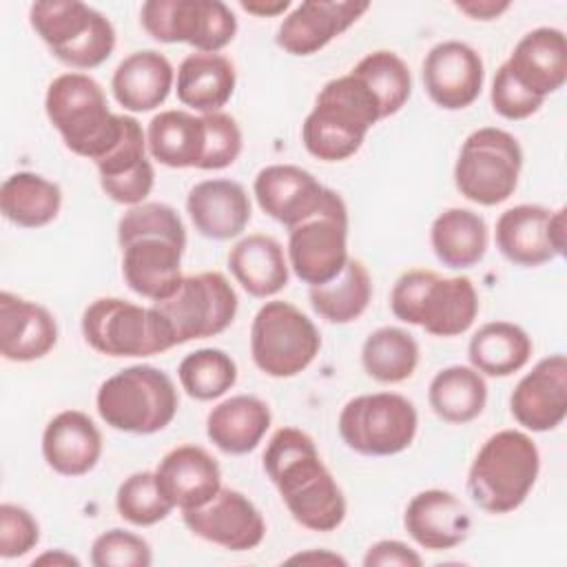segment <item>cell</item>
I'll list each match as a JSON object with an SVG mask.
<instances>
[{"mask_svg":"<svg viewBox=\"0 0 567 567\" xmlns=\"http://www.w3.org/2000/svg\"><path fill=\"white\" fill-rule=\"evenodd\" d=\"M489 102L492 109L505 117V120H525L534 115L543 106V97L529 93L523 84L516 82V78L509 73L505 62L498 66L494 80H492V91H489Z\"/></svg>","mask_w":567,"mask_h":567,"instance_id":"f6af8a7d","label":"cell"},{"mask_svg":"<svg viewBox=\"0 0 567 567\" xmlns=\"http://www.w3.org/2000/svg\"><path fill=\"white\" fill-rule=\"evenodd\" d=\"M286 563H326V565H346V558H341L339 554H332L328 549H310V551H303V554H295L290 556Z\"/></svg>","mask_w":567,"mask_h":567,"instance_id":"681fc988","label":"cell"},{"mask_svg":"<svg viewBox=\"0 0 567 567\" xmlns=\"http://www.w3.org/2000/svg\"><path fill=\"white\" fill-rule=\"evenodd\" d=\"M115 507L117 514L135 527L155 525L175 509L162 496L153 472H135L126 476L117 487Z\"/></svg>","mask_w":567,"mask_h":567,"instance_id":"60d3db41","label":"cell"},{"mask_svg":"<svg viewBox=\"0 0 567 567\" xmlns=\"http://www.w3.org/2000/svg\"><path fill=\"white\" fill-rule=\"evenodd\" d=\"M235 84L237 73L226 55L195 51L182 60L175 91L184 106L204 115L221 111V106L233 97Z\"/></svg>","mask_w":567,"mask_h":567,"instance_id":"4dcf8cb0","label":"cell"},{"mask_svg":"<svg viewBox=\"0 0 567 567\" xmlns=\"http://www.w3.org/2000/svg\"><path fill=\"white\" fill-rule=\"evenodd\" d=\"M529 334L512 321H489L481 326L467 346L474 370L487 377H509L527 365L532 357Z\"/></svg>","mask_w":567,"mask_h":567,"instance_id":"e575fe53","label":"cell"},{"mask_svg":"<svg viewBox=\"0 0 567 567\" xmlns=\"http://www.w3.org/2000/svg\"><path fill=\"white\" fill-rule=\"evenodd\" d=\"M206 126V146L199 162V171H221L230 166L244 146L241 128L228 113H204Z\"/></svg>","mask_w":567,"mask_h":567,"instance_id":"7bdbcfd3","label":"cell"},{"mask_svg":"<svg viewBox=\"0 0 567 567\" xmlns=\"http://www.w3.org/2000/svg\"><path fill=\"white\" fill-rule=\"evenodd\" d=\"M175 71L159 51L144 49L126 55L113 71L111 89L117 104L131 113L153 111L168 97Z\"/></svg>","mask_w":567,"mask_h":567,"instance_id":"83f0119b","label":"cell"},{"mask_svg":"<svg viewBox=\"0 0 567 567\" xmlns=\"http://www.w3.org/2000/svg\"><path fill=\"white\" fill-rule=\"evenodd\" d=\"M153 474L162 496L182 512L206 505L221 489L217 461L204 447L190 443L166 452Z\"/></svg>","mask_w":567,"mask_h":567,"instance_id":"7402d4cb","label":"cell"},{"mask_svg":"<svg viewBox=\"0 0 567 567\" xmlns=\"http://www.w3.org/2000/svg\"><path fill=\"white\" fill-rule=\"evenodd\" d=\"M498 252L523 268L543 266L565 252V208L518 204L501 213L494 230Z\"/></svg>","mask_w":567,"mask_h":567,"instance_id":"2e32d148","label":"cell"},{"mask_svg":"<svg viewBox=\"0 0 567 567\" xmlns=\"http://www.w3.org/2000/svg\"><path fill=\"white\" fill-rule=\"evenodd\" d=\"M520 168L523 148L518 140L503 128L483 126L461 144L454 184L465 199L478 206H496L514 195Z\"/></svg>","mask_w":567,"mask_h":567,"instance_id":"30bf717a","label":"cell"},{"mask_svg":"<svg viewBox=\"0 0 567 567\" xmlns=\"http://www.w3.org/2000/svg\"><path fill=\"white\" fill-rule=\"evenodd\" d=\"M228 268L237 284L257 299L277 295L288 286L290 277L281 244L264 233L241 237L228 252Z\"/></svg>","mask_w":567,"mask_h":567,"instance_id":"f546056e","label":"cell"},{"mask_svg":"<svg viewBox=\"0 0 567 567\" xmlns=\"http://www.w3.org/2000/svg\"><path fill=\"white\" fill-rule=\"evenodd\" d=\"M505 66L529 93L547 97L563 89L567 80V42L556 27L527 31L509 53Z\"/></svg>","mask_w":567,"mask_h":567,"instance_id":"484cf974","label":"cell"},{"mask_svg":"<svg viewBox=\"0 0 567 567\" xmlns=\"http://www.w3.org/2000/svg\"><path fill=\"white\" fill-rule=\"evenodd\" d=\"M487 224L470 208H447L432 221L430 244L436 259L447 268H472L487 252Z\"/></svg>","mask_w":567,"mask_h":567,"instance_id":"d6a6232c","label":"cell"},{"mask_svg":"<svg viewBox=\"0 0 567 567\" xmlns=\"http://www.w3.org/2000/svg\"><path fill=\"white\" fill-rule=\"evenodd\" d=\"M308 297L312 310L321 319L330 323L357 321L372 299L370 272L359 259H348L343 270L332 281L312 286Z\"/></svg>","mask_w":567,"mask_h":567,"instance_id":"8d00e7d4","label":"cell"},{"mask_svg":"<svg viewBox=\"0 0 567 567\" xmlns=\"http://www.w3.org/2000/svg\"><path fill=\"white\" fill-rule=\"evenodd\" d=\"M427 401L439 419L463 425L485 410L487 383L472 365H447L430 381Z\"/></svg>","mask_w":567,"mask_h":567,"instance_id":"d590c367","label":"cell"},{"mask_svg":"<svg viewBox=\"0 0 567 567\" xmlns=\"http://www.w3.org/2000/svg\"><path fill=\"white\" fill-rule=\"evenodd\" d=\"M454 7L470 16L472 20H496L501 13H505L512 4L509 2H494V0H470V2H454Z\"/></svg>","mask_w":567,"mask_h":567,"instance_id":"7dc6e473","label":"cell"},{"mask_svg":"<svg viewBox=\"0 0 567 567\" xmlns=\"http://www.w3.org/2000/svg\"><path fill=\"white\" fill-rule=\"evenodd\" d=\"M29 22L51 55L78 71L104 64L115 49L113 22L78 0L33 2Z\"/></svg>","mask_w":567,"mask_h":567,"instance_id":"ba28073f","label":"cell"},{"mask_svg":"<svg viewBox=\"0 0 567 567\" xmlns=\"http://www.w3.org/2000/svg\"><path fill=\"white\" fill-rule=\"evenodd\" d=\"M368 9L370 2L306 0L281 20L275 42L290 55H312L346 33Z\"/></svg>","mask_w":567,"mask_h":567,"instance_id":"d6986e66","label":"cell"},{"mask_svg":"<svg viewBox=\"0 0 567 567\" xmlns=\"http://www.w3.org/2000/svg\"><path fill=\"white\" fill-rule=\"evenodd\" d=\"M377 97L383 120L399 113L412 95V75L408 64L392 51H372L363 55L352 71Z\"/></svg>","mask_w":567,"mask_h":567,"instance_id":"f35d334b","label":"cell"},{"mask_svg":"<svg viewBox=\"0 0 567 567\" xmlns=\"http://www.w3.org/2000/svg\"><path fill=\"white\" fill-rule=\"evenodd\" d=\"M252 193L259 208L290 230L321 210L328 188L301 166L270 164L257 173Z\"/></svg>","mask_w":567,"mask_h":567,"instance_id":"ffe728a7","label":"cell"},{"mask_svg":"<svg viewBox=\"0 0 567 567\" xmlns=\"http://www.w3.org/2000/svg\"><path fill=\"white\" fill-rule=\"evenodd\" d=\"M288 266L303 284L323 286L348 264V208L343 197L328 188L319 213L288 230Z\"/></svg>","mask_w":567,"mask_h":567,"instance_id":"5bb4252c","label":"cell"},{"mask_svg":"<svg viewBox=\"0 0 567 567\" xmlns=\"http://www.w3.org/2000/svg\"><path fill=\"white\" fill-rule=\"evenodd\" d=\"M337 427L352 452L392 456L412 445L419 414L414 403L403 394L372 392L350 399L341 408Z\"/></svg>","mask_w":567,"mask_h":567,"instance_id":"7c38bea8","label":"cell"},{"mask_svg":"<svg viewBox=\"0 0 567 567\" xmlns=\"http://www.w3.org/2000/svg\"><path fill=\"white\" fill-rule=\"evenodd\" d=\"M390 310L434 337L467 332L478 315V295L470 277H441L434 270L403 272L390 292Z\"/></svg>","mask_w":567,"mask_h":567,"instance_id":"8992f818","label":"cell"},{"mask_svg":"<svg viewBox=\"0 0 567 567\" xmlns=\"http://www.w3.org/2000/svg\"><path fill=\"white\" fill-rule=\"evenodd\" d=\"M31 565H53V567H78L80 560L71 554H66L64 549H53V551H44L42 556L33 558Z\"/></svg>","mask_w":567,"mask_h":567,"instance_id":"f907efd6","label":"cell"},{"mask_svg":"<svg viewBox=\"0 0 567 567\" xmlns=\"http://www.w3.org/2000/svg\"><path fill=\"white\" fill-rule=\"evenodd\" d=\"M361 365L379 383H401L419 365V343L403 328H377L361 346Z\"/></svg>","mask_w":567,"mask_h":567,"instance_id":"74e56055","label":"cell"},{"mask_svg":"<svg viewBox=\"0 0 567 567\" xmlns=\"http://www.w3.org/2000/svg\"><path fill=\"white\" fill-rule=\"evenodd\" d=\"M182 520L195 536L230 551L255 549L266 536L261 512L248 496L230 487H221L202 507L184 509Z\"/></svg>","mask_w":567,"mask_h":567,"instance_id":"e0dca14e","label":"cell"},{"mask_svg":"<svg viewBox=\"0 0 567 567\" xmlns=\"http://www.w3.org/2000/svg\"><path fill=\"white\" fill-rule=\"evenodd\" d=\"M321 350V337L308 315L288 301H266L250 326L255 365L275 379L303 372Z\"/></svg>","mask_w":567,"mask_h":567,"instance_id":"8fae6325","label":"cell"},{"mask_svg":"<svg viewBox=\"0 0 567 567\" xmlns=\"http://www.w3.org/2000/svg\"><path fill=\"white\" fill-rule=\"evenodd\" d=\"M117 241L122 275L135 295L155 303L175 292L184 277L186 228L173 206L162 202L128 206L117 221Z\"/></svg>","mask_w":567,"mask_h":567,"instance_id":"7a4b0ae2","label":"cell"},{"mask_svg":"<svg viewBox=\"0 0 567 567\" xmlns=\"http://www.w3.org/2000/svg\"><path fill=\"white\" fill-rule=\"evenodd\" d=\"M237 306L235 288L217 270L184 275L171 297L153 303L177 346L224 332L235 321Z\"/></svg>","mask_w":567,"mask_h":567,"instance_id":"4fadbf2b","label":"cell"},{"mask_svg":"<svg viewBox=\"0 0 567 567\" xmlns=\"http://www.w3.org/2000/svg\"><path fill=\"white\" fill-rule=\"evenodd\" d=\"M261 461L264 472L301 527L332 532L343 523L346 496L306 432L279 427L270 436Z\"/></svg>","mask_w":567,"mask_h":567,"instance_id":"6da1fadb","label":"cell"},{"mask_svg":"<svg viewBox=\"0 0 567 567\" xmlns=\"http://www.w3.org/2000/svg\"><path fill=\"white\" fill-rule=\"evenodd\" d=\"M40 540V525L33 514L20 505H0V556L20 558Z\"/></svg>","mask_w":567,"mask_h":567,"instance_id":"ee69618b","label":"cell"},{"mask_svg":"<svg viewBox=\"0 0 567 567\" xmlns=\"http://www.w3.org/2000/svg\"><path fill=\"white\" fill-rule=\"evenodd\" d=\"M540 472V454L529 434L501 430L476 452L467 472L472 501L489 514H509L529 496Z\"/></svg>","mask_w":567,"mask_h":567,"instance_id":"5b68a950","label":"cell"},{"mask_svg":"<svg viewBox=\"0 0 567 567\" xmlns=\"http://www.w3.org/2000/svg\"><path fill=\"white\" fill-rule=\"evenodd\" d=\"M186 210L195 230L215 241L241 235L252 217L246 188L235 179L197 182L186 197Z\"/></svg>","mask_w":567,"mask_h":567,"instance_id":"cb8c5ba5","label":"cell"},{"mask_svg":"<svg viewBox=\"0 0 567 567\" xmlns=\"http://www.w3.org/2000/svg\"><path fill=\"white\" fill-rule=\"evenodd\" d=\"M100 419L128 434H155L171 425L179 396L173 379L155 365H128L97 388Z\"/></svg>","mask_w":567,"mask_h":567,"instance_id":"52a82bcc","label":"cell"},{"mask_svg":"<svg viewBox=\"0 0 567 567\" xmlns=\"http://www.w3.org/2000/svg\"><path fill=\"white\" fill-rule=\"evenodd\" d=\"M270 421L272 414L266 401L252 394H235L208 412L206 434L221 452L241 456L261 443Z\"/></svg>","mask_w":567,"mask_h":567,"instance_id":"f1b7e54d","label":"cell"},{"mask_svg":"<svg viewBox=\"0 0 567 567\" xmlns=\"http://www.w3.org/2000/svg\"><path fill=\"white\" fill-rule=\"evenodd\" d=\"M485 69L476 49L461 40L434 44L423 60V86L430 100L445 111L474 104L483 91Z\"/></svg>","mask_w":567,"mask_h":567,"instance_id":"ac0fdd59","label":"cell"},{"mask_svg":"<svg viewBox=\"0 0 567 567\" xmlns=\"http://www.w3.org/2000/svg\"><path fill=\"white\" fill-rule=\"evenodd\" d=\"M365 567H421L423 558L401 540H379L363 556Z\"/></svg>","mask_w":567,"mask_h":567,"instance_id":"bcb514c9","label":"cell"},{"mask_svg":"<svg viewBox=\"0 0 567 567\" xmlns=\"http://www.w3.org/2000/svg\"><path fill=\"white\" fill-rule=\"evenodd\" d=\"M379 120L383 115L372 91L354 73H346L319 91L301 124V142L321 162H343L361 148Z\"/></svg>","mask_w":567,"mask_h":567,"instance_id":"3957f363","label":"cell"},{"mask_svg":"<svg viewBox=\"0 0 567 567\" xmlns=\"http://www.w3.org/2000/svg\"><path fill=\"white\" fill-rule=\"evenodd\" d=\"M58 343L53 315L9 290L0 292V354L7 361L27 363L47 357Z\"/></svg>","mask_w":567,"mask_h":567,"instance_id":"d4e9b609","label":"cell"},{"mask_svg":"<svg viewBox=\"0 0 567 567\" xmlns=\"http://www.w3.org/2000/svg\"><path fill=\"white\" fill-rule=\"evenodd\" d=\"M42 456L62 476H84L102 456V432L89 414L64 410L42 432Z\"/></svg>","mask_w":567,"mask_h":567,"instance_id":"4316f807","label":"cell"},{"mask_svg":"<svg viewBox=\"0 0 567 567\" xmlns=\"http://www.w3.org/2000/svg\"><path fill=\"white\" fill-rule=\"evenodd\" d=\"M509 412L518 425L532 432H549L567 414V359L549 354L540 359L514 388Z\"/></svg>","mask_w":567,"mask_h":567,"instance_id":"44dd1931","label":"cell"},{"mask_svg":"<svg viewBox=\"0 0 567 567\" xmlns=\"http://www.w3.org/2000/svg\"><path fill=\"white\" fill-rule=\"evenodd\" d=\"M44 111L64 146L97 162L122 133V113L109 109L104 89L86 73L69 71L58 75L44 95Z\"/></svg>","mask_w":567,"mask_h":567,"instance_id":"277c9868","label":"cell"},{"mask_svg":"<svg viewBox=\"0 0 567 567\" xmlns=\"http://www.w3.org/2000/svg\"><path fill=\"white\" fill-rule=\"evenodd\" d=\"M177 377L182 390L190 399L213 401L235 385L237 363L219 348H199L179 361Z\"/></svg>","mask_w":567,"mask_h":567,"instance_id":"ab89813d","label":"cell"},{"mask_svg":"<svg viewBox=\"0 0 567 567\" xmlns=\"http://www.w3.org/2000/svg\"><path fill=\"white\" fill-rule=\"evenodd\" d=\"M86 343L106 357H153L175 348V337L164 317L151 306L120 297H102L82 312Z\"/></svg>","mask_w":567,"mask_h":567,"instance_id":"9c48e42d","label":"cell"},{"mask_svg":"<svg viewBox=\"0 0 567 567\" xmlns=\"http://www.w3.org/2000/svg\"><path fill=\"white\" fill-rule=\"evenodd\" d=\"M146 146L168 168H197L206 146L204 117L188 111H162L148 122Z\"/></svg>","mask_w":567,"mask_h":567,"instance_id":"1f68e13d","label":"cell"},{"mask_svg":"<svg viewBox=\"0 0 567 567\" xmlns=\"http://www.w3.org/2000/svg\"><path fill=\"white\" fill-rule=\"evenodd\" d=\"M91 563L95 567H148L153 551L140 534L113 527L93 540Z\"/></svg>","mask_w":567,"mask_h":567,"instance_id":"b9f144b4","label":"cell"},{"mask_svg":"<svg viewBox=\"0 0 567 567\" xmlns=\"http://www.w3.org/2000/svg\"><path fill=\"white\" fill-rule=\"evenodd\" d=\"M403 527L423 549L443 551L467 538L472 518L456 494L447 489H423L408 503Z\"/></svg>","mask_w":567,"mask_h":567,"instance_id":"603a6c76","label":"cell"},{"mask_svg":"<svg viewBox=\"0 0 567 567\" xmlns=\"http://www.w3.org/2000/svg\"><path fill=\"white\" fill-rule=\"evenodd\" d=\"M239 7L259 18H275L290 9V0H252V2H239Z\"/></svg>","mask_w":567,"mask_h":567,"instance_id":"c3c4849f","label":"cell"},{"mask_svg":"<svg viewBox=\"0 0 567 567\" xmlns=\"http://www.w3.org/2000/svg\"><path fill=\"white\" fill-rule=\"evenodd\" d=\"M140 20L153 40L184 42L202 53H219L237 33V18L221 0H148Z\"/></svg>","mask_w":567,"mask_h":567,"instance_id":"9a60e30c","label":"cell"},{"mask_svg":"<svg viewBox=\"0 0 567 567\" xmlns=\"http://www.w3.org/2000/svg\"><path fill=\"white\" fill-rule=\"evenodd\" d=\"M60 206V186L38 173L18 171L2 182L0 210L4 219L20 228H42L51 224L58 217Z\"/></svg>","mask_w":567,"mask_h":567,"instance_id":"836d02e7","label":"cell"}]
</instances>
